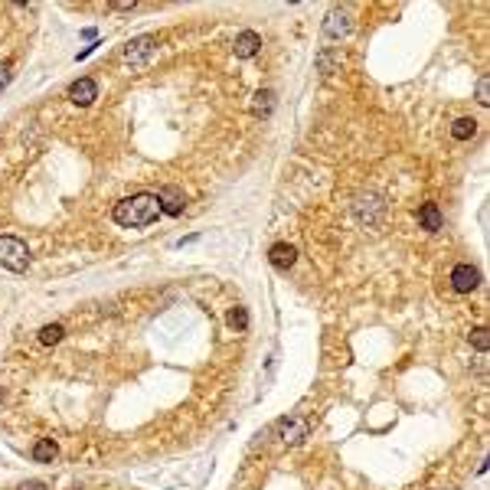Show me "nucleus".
Returning a JSON list of instances; mask_svg holds the SVG:
<instances>
[{
	"label": "nucleus",
	"instance_id": "nucleus-14",
	"mask_svg": "<svg viewBox=\"0 0 490 490\" xmlns=\"http://www.w3.org/2000/svg\"><path fill=\"white\" fill-rule=\"evenodd\" d=\"M474 131H477L474 118H458V121L451 124V137H454V141H471V137H474Z\"/></svg>",
	"mask_w": 490,
	"mask_h": 490
},
{
	"label": "nucleus",
	"instance_id": "nucleus-17",
	"mask_svg": "<svg viewBox=\"0 0 490 490\" xmlns=\"http://www.w3.org/2000/svg\"><path fill=\"white\" fill-rule=\"evenodd\" d=\"M471 347H474V350H480V353H487V350H490V330H487V327H477V330H471Z\"/></svg>",
	"mask_w": 490,
	"mask_h": 490
},
{
	"label": "nucleus",
	"instance_id": "nucleus-7",
	"mask_svg": "<svg viewBox=\"0 0 490 490\" xmlns=\"http://www.w3.org/2000/svg\"><path fill=\"white\" fill-rule=\"evenodd\" d=\"M154 36H137V40H131L128 46L121 49V59L124 62H141V59H148L150 53H154Z\"/></svg>",
	"mask_w": 490,
	"mask_h": 490
},
{
	"label": "nucleus",
	"instance_id": "nucleus-6",
	"mask_svg": "<svg viewBox=\"0 0 490 490\" xmlns=\"http://www.w3.org/2000/svg\"><path fill=\"white\" fill-rule=\"evenodd\" d=\"M98 98V85L92 79H79L69 85V102L72 105H79V108H85V105H92Z\"/></svg>",
	"mask_w": 490,
	"mask_h": 490
},
{
	"label": "nucleus",
	"instance_id": "nucleus-9",
	"mask_svg": "<svg viewBox=\"0 0 490 490\" xmlns=\"http://www.w3.org/2000/svg\"><path fill=\"white\" fill-rule=\"evenodd\" d=\"M268 261H272L278 272H288V268L298 261V248H294V245H288V242H278V245H272V252H268Z\"/></svg>",
	"mask_w": 490,
	"mask_h": 490
},
{
	"label": "nucleus",
	"instance_id": "nucleus-8",
	"mask_svg": "<svg viewBox=\"0 0 490 490\" xmlns=\"http://www.w3.org/2000/svg\"><path fill=\"white\" fill-rule=\"evenodd\" d=\"M232 49H235L239 59H252V56L261 49V36L259 33H252V30H242V33L235 36V43H232Z\"/></svg>",
	"mask_w": 490,
	"mask_h": 490
},
{
	"label": "nucleus",
	"instance_id": "nucleus-11",
	"mask_svg": "<svg viewBox=\"0 0 490 490\" xmlns=\"http://www.w3.org/2000/svg\"><path fill=\"white\" fill-rule=\"evenodd\" d=\"M419 226L428 232H438L441 226H445V216H441V209H438V203H425L422 209H419Z\"/></svg>",
	"mask_w": 490,
	"mask_h": 490
},
{
	"label": "nucleus",
	"instance_id": "nucleus-15",
	"mask_svg": "<svg viewBox=\"0 0 490 490\" xmlns=\"http://www.w3.org/2000/svg\"><path fill=\"white\" fill-rule=\"evenodd\" d=\"M272 108H275V95L265 89V92H259V95H255V102H252V111H255L259 118H268V115H272Z\"/></svg>",
	"mask_w": 490,
	"mask_h": 490
},
{
	"label": "nucleus",
	"instance_id": "nucleus-1",
	"mask_svg": "<svg viewBox=\"0 0 490 490\" xmlns=\"http://www.w3.org/2000/svg\"><path fill=\"white\" fill-rule=\"evenodd\" d=\"M157 216H161V203H157L154 193H135L121 203H115V209H111V219L121 229H144Z\"/></svg>",
	"mask_w": 490,
	"mask_h": 490
},
{
	"label": "nucleus",
	"instance_id": "nucleus-2",
	"mask_svg": "<svg viewBox=\"0 0 490 490\" xmlns=\"http://www.w3.org/2000/svg\"><path fill=\"white\" fill-rule=\"evenodd\" d=\"M0 265L7 272H27L30 268V248L16 235H0Z\"/></svg>",
	"mask_w": 490,
	"mask_h": 490
},
{
	"label": "nucleus",
	"instance_id": "nucleus-22",
	"mask_svg": "<svg viewBox=\"0 0 490 490\" xmlns=\"http://www.w3.org/2000/svg\"><path fill=\"white\" fill-rule=\"evenodd\" d=\"M20 490H46V484H43V480H23Z\"/></svg>",
	"mask_w": 490,
	"mask_h": 490
},
{
	"label": "nucleus",
	"instance_id": "nucleus-19",
	"mask_svg": "<svg viewBox=\"0 0 490 490\" xmlns=\"http://www.w3.org/2000/svg\"><path fill=\"white\" fill-rule=\"evenodd\" d=\"M334 62H337V59H334L330 53H320V56H317V66H320V72H324V75H330V69H334Z\"/></svg>",
	"mask_w": 490,
	"mask_h": 490
},
{
	"label": "nucleus",
	"instance_id": "nucleus-10",
	"mask_svg": "<svg viewBox=\"0 0 490 490\" xmlns=\"http://www.w3.org/2000/svg\"><path fill=\"white\" fill-rule=\"evenodd\" d=\"M380 213H382V203H380V196H360L356 200V219L360 222H376L380 219Z\"/></svg>",
	"mask_w": 490,
	"mask_h": 490
},
{
	"label": "nucleus",
	"instance_id": "nucleus-20",
	"mask_svg": "<svg viewBox=\"0 0 490 490\" xmlns=\"http://www.w3.org/2000/svg\"><path fill=\"white\" fill-rule=\"evenodd\" d=\"M232 324L239 327V330H245V324H248V314L239 307V311H232Z\"/></svg>",
	"mask_w": 490,
	"mask_h": 490
},
{
	"label": "nucleus",
	"instance_id": "nucleus-18",
	"mask_svg": "<svg viewBox=\"0 0 490 490\" xmlns=\"http://www.w3.org/2000/svg\"><path fill=\"white\" fill-rule=\"evenodd\" d=\"M477 102H480V105H490V79L487 75L477 82Z\"/></svg>",
	"mask_w": 490,
	"mask_h": 490
},
{
	"label": "nucleus",
	"instance_id": "nucleus-4",
	"mask_svg": "<svg viewBox=\"0 0 490 490\" xmlns=\"http://www.w3.org/2000/svg\"><path fill=\"white\" fill-rule=\"evenodd\" d=\"M477 285H480V272H477L474 265H454V272H451V288H454L458 294H471Z\"/></svg>",
	"mask_w": 490,
	"mask_h": 490
},
{
	"label": "nucleus",
	"instance_id": "nucleus-3",
	"mask_svg": "<svg viewBox=\"0 0 490 490\" xmlns=\"http://www.w3.org/2000/svg\"><path fill=\"white\" fill-rule=\"evenodd\" d=\"M350 30H353V23H350V10H347V7H330V10H327V16H324L327 40H343Z\"/></svg>",
	"mask_w": 490,
	"mask_h": 490
},
{
	"label": "nucleus",
	"instance_id": "nucleus-21",
	"mask_svg": "<svg viewBox=\"0 0 490 490\" xmlns=\"http://www.w3.org/2000/svg\"><path fill=\"white\" fill-rule=\"evenodd\" d=\"M7 82H10V66L0 62V89H7Z\"/></svg>",
	"mask_w": 490,
	"mask_h": 490
},
{
	"label": "nucleus",
	"instance_id": "nucleus-5",
	"mask_svg": "<svg viewBox=\"0 0 490 490\" xmlns=\"http://www.w3.org/2000/svg\"><path fill=\"white\" fill-rule=\"evenodd\" d=\"M157 203H161V213H167V216H180L183 206H187V196H183L180 187H161Z\"/></svg>",
	"mask_w": 490,
	"mask_h": 490
},
{
	"label": "nucleus",
	"instance_id": "nucleus-16",
	"mask_svg": "<svg viewBox=\"0 0 490 490\" xmlns=\"http://www.w3.org/2000/svg\"><path fill=\"white\" fill-rule=\"evenodd\" d=\"M62 334H66V330H62V324H46V327L40 330V343L53 347V343L62 340Z\"/></svg>",
	"mask_w": 490,
	"mask_h": 490
},
{
	"label": "nucleus",
	"instance_id": "nucleus-13",
	"mask_svg": "<svg viewBox=\"0 0 490 490\" xmlns=\"http://www.w3.org/2000/svg\"><path fill=\"white\" fill-rule=\"evenodd\" d=\"M56 454H59V448H56V441H49V438H40V441L33 445V458L40 464H53Z\"/></svg>",
	"mask_w": 490,
	"mask_h": 490
},
{
	"label": "nucleus",
	"instance_id": "nucleus-12",
	"mask_svg": "<svg viewBox=\"0 0 490 490\" xmlns=\"http://www.w3.org/2000/svg\"><path fill=\"white\" fill-rule=\"evenodd\" d=\"M278 435H281V441H285V445H294V441H301V438L307 435V425L298 422V419H291V422L278 425Z\"/></svg>",
	"mask_w": 490,
	"mask_h": 490
}]
</instances>
